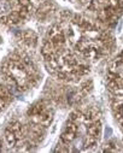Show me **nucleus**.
Returning a JSON list of instances; mask_svg holds the SVG:
<instances>
[{
	"label": "nucleus",
	"instance_id": "obj_1",
	"mask_svg": "<svg viewBox=\"0 0 123 153\" xmlns=\"http://www.w3.org/2000/svg\"><path fill=\"white\" fill-rule=\"evenodd\" d=\"M11 11V5L7 0H0V16H5Z\"/></svg>",
	"mask_w": 123,
	"mask_h": 153
}]
</instances>
